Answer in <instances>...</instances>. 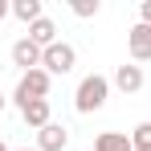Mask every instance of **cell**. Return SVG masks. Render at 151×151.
Masks as SVG:
<instances>
[{
	"mask_svg": "<svg viewBox=\"0 0 151 151\" xmlns=\"http://www.w3.org/2000/svg\"><path fill=\"white\" fill-rule=\"evenodd\" d=\"M70 8H74V17H82V21H86V17H94V12H98V0H74Z\"/></svg>",
	"mask_w": 151,
	"mask_h": 151,
	"instance_id": "cell-13",
	"label": "cell"
},
{
	"mask_svg": "<svg viewBox=\"0 0 151 151\" xmlns=\"http://www.w3.org/2000/svg\"><path fill=\"white\" fill-rule=\"evenodd\" d=\"M139 17H143V25H151V0H143V4H139Z\"/></svg>",
	"mask_w": 151,
	"mask_h": 151,
	"instance_id": "cell-14",
	"label": "cell"
},
{
	"mask_svg": "<svg viewBox=\"0 0 151 151\" xmlns=\"http://www.w3.org/2000/svg\"><path fill=\"white\" fill-rule=\"evenodd\" d=\"M131 143H135V151H151V123L135 127V131H131Z\"/></svg>",
	"mask_w": 151,
	"mask_h": 151,
	"instance_id": "cell-12",
	"label": "cell"
},
{
	"mask_svg": "<svg viewBox=\"0 0 151 151\" xmlns=\"http://www.w3.org/2000/svg\"><path fill=\"white\" fill-rule=\"evenodd\" d=\"M12 17L25 21V25L41 21V17H45V12H41V0H12Z\"/></svg>",
	"mask_w": 151,
	"mask_h": 151,
	"instance_id": "cell-11",
	"label": "cell"
},
{
	"mask_svg": "<svg viewBox=\"0 0 151 151\" xmlns=\"http://www.w3.org/2000/svg\"><path fill=\"white\" fill-rule=\"evenodd\" d=\"M21 119H25L29 127H37V131H41V127H49L53 119H49V98H41V102H29L25 110H21Z\"/></svg>",
	"mask_w": 151,
	"mask_h": 151,
	"instance_id": "cell-10",
	"label": "cell"
},
{
	"mask_svg": "<svg viewBox=\"0 0 151 151\" xmlns=\"http://www.w3.org/2000/svg\"><path fill=\"white\" fill-rule=\"evenodd\" d=\"M0 151H12V147H8V143H4V139H0Z\"/></svg>",
	"mask_w": 151,
	"mask_h": 151,
	"instance_id": "cell-16",
	"label": "cell"
},
{
	"mask_svg": "<svg viewBox=\"0 0 151 151\" xmlns=\"http://www.w3.org/2000/svg\"><path fill=\"white\" fill-rule=\"evenodd\" d=\"M49 86H53V78L45 74V70H29V74H21V82H17V90H12V102L25 110L29 102L49 98Z\"/></svg>",
	"mask_w": 151,
	"mask_h": 151,
	"instance_id": "cell-2",
	"label": "cell"
},
{
	"mask_svg": "<svg viewBox=\"0 0 151 151\" xmlns=\"http://www.w3.org/2000/svg\"><path fill=\"white\" fill-rule=\"evenodd\" d=\"M17 151H37V147H17Z\"/></svg>",
	"mask_w": 151,
	"mask_h": 151,
	"instance_id": "cell-18",
	"label": "cell"
},
{
	"mask_svg": "<svg viewBox=\"0 0 151 151\" xmlns=\"http://www.w3.org/2000/svg\"><path fill=\"white\" fill-rule=\"evenodd\" d=\"M127 49H131V57L135 61H151V25H139L127 33Z\"/></svg>",
	"mask_w": 151,
	"mask_h": 151,
	"instance_id": "cell-6",
	"label": "cell"
},
{
	"mask_svg": "<svg viewBox=\"0 0 151 151\" xmlns=\"http://www.w3.org/2000/svg\"><path fill=\"white\" fill-rule=\"evenodd\" d=\"M65 147H70V131L61 123H49L37 131V151H65Z\"/></svg>",
	"mask_w": 151,
	"mask_h": 151,
	"instance_id": "cell-5",
	"label": "cell"
},
{
	"mask_svg": "<svg viewBox=\"0 0 151 151\" xmlns=\"http://www.w3.org/2000/svg\"><path fill=\"white\" fill-rule=\"evenodd\" d=\"M4 102H8V98H4V94H0V110H4Z\"/></svg>",
	"mask_w": 151,
	"mask_h": 151,
	"instance_id": "cell-17",
	"label": "cell"
},
{
	"mask_svg": "<svg viewBox=\"0 0 151 151\" xmlns=\"http://www.w3.org/2000/svg\"><path fill=\"white\" fill-rule=\"evenodd\" d=\"M74 65H78V49H74V45H65V41L49 45L45 57H41V70H45L49 78H53V74H70Z\"/></svg>",
	"mask_w": 151,
	"mask_h": 151,
	"instance_id": "cell-3",
	"label": "cell"
},
{
	"mask_svg": "<svg viewBox=\"0 0 151 151\" xmlns=\"http://www.w3.org/2000/svg\"><path fill=\"white\" fill-rule=\"evenodd\" d=\"M94 151H135V143H131V135H123V131H102L98 139H94Z\"/></svg>",
	"mask_w": 151,
	"mask_h": 151,
	"instance_id": "cell-9",
	"label": "cell"
},
{
	"mask_svg": "<svg viewBox=\"0 0 151 151\" xmlns=\"http://www.w3.org/2000/svg\"><path fill=\"white\" fill-rule=\"evenodd\" d=\"M41 57H45V49L37 45V41H29V37H21L17 45H12V65H21V70H41Z\"/></svg>",
	"mask_w": 151,
	"mask_h": 151,
	"instance_id": "cell-4",
	"label": "cell"
},
{
	"mask_svg": "<svg viewBox=\"0 0 151 151\" xmlns=\"http://www.w3.org/2000/svg\"><path fill=\"white\" fill-rule=\"evenodd\" d=\"M114 86H119L123 94H139V90H143V70H139V65H119V70H114Z\"/></svg>",
	"mask_w": 151,
	"mask_h": 151,
	"instance_id": "cell-7",
	"label": "cell"
},
{
	"mask_svg": "<svg viewBox=\"0 0 151 151\" xmlns=\"http://www.w3.org/2000/svg\"><path fill=\"white\" fill-rule=\"evenodd\" d=\"M29 41H37L41 49H49V45H57V25H53L49 17L33 21V25H29Z\"/></svg>",
	"mask_w": 151,
	"mask_h": 151,
	"instance_id": "cell-8",
	"label": "cell"
},
{
	"mask_svg": "<svg viewBox=\"0 0 151 151\" xmlns=\"http://www.w3.org/2000/svg\"><path fill=\"white\" fill-rule=\"evenodd\" d=\"M8 12H12V4H4V0H0V21H4Z\"/></svg>",
	"mask_w": 151,
	"mask_h": 151,
	"instance_id": "cell-15",
	"label": "cell"
},
{
	"mask_svg": "<svg viewBox=\"0 0 151 151\" xmlns=\"http://www.w3.org/2000/svg\"><path fill=\"white\" fill-rule=\"evenodd\" d=\"M106 94H110V82H106L102 74H86L82 82H78L74 106L82 110V114H94V110H102V106H106Z\"/></svg>",
	"mask_w": 151,
	"mask_h": 151,
	"instance_id": "cell-1",
	"label": "cell"
}]
</instances>
